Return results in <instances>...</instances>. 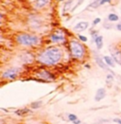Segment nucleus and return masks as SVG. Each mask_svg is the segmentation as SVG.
<instances>
[{
	"mask_svg": "<svg viewBox=\"0 0 121 124\" xmlns=\"http://www.w3.org/2000/svg\"><path fill=\"white\" fill-rule=\"evenodd\" d=\"M63 58V51L60 46H48L37 55L36 60L37 62L45 65V66H54L57 65Z\"/></svg>",
	"mask_w": 121,
	"mask_h": 124,
	"instance_id": "f257e3e1",
	"label": "nucleus"
},
{
	"mask_svg": "<svg viewBox=\"0 0 121 124\" xmlns=\"http://www.w3.org/2000/svg\"><path fill=\"white\" fill-rule=\"evenodd\" d=\"M41 37L35 35L33 33L28 32H21L15 36V42L22 46L25 47H33L37 46L41 44Z\"/></svg>",
	"mask_w": 121,
	"mask_h": 124,
	"instance_id": "f03ea898",
	"label": "nucleus"
},
{
	"mask_svg": "<svg viewBox=\"0 0 121 124\" xmlns=\"http://www.w3.org/2000/svg\"><path fill=\"white\" fill-rule=\"evenodd\" d=\"M68 46H69V51H70L71 56L74 59L79 60V61L84 59V57L86 55V49H85V46L81 42L76 40V39H72L69 41Z\"/></svg>",
	"mask_w": 121,
	"mask_h": 124,
	"instance_id": "7ed1b4c3",
	"label": "nucleus"
},
{
	"mask_svg": "<svg viewBox=\"0 0 121 124\" xmlns=\"http://www.w3.org/2000/svg\"><path fill=\"white\" fill-rule=\"evenodd\" d=\"M21 72V69L18 67H10L6 69L4 72L2 73V79L3 80H15L19 76Z\"/></svg>",
	"mask_w": 121,
	"mask_h": 124,
	"instance_id": "20e7f679",
	"label": "nucleus"
},
{
	"mask_svg": "<svg viewBox=\"0 0 121 124\" xmlns=\"http://www.w3.org/2000/svg\"><path fill=\"white\" fill-rule=\"evenodd\" d=\"M49 40L53 44H63L66 41V36L63 31L58 30L49 35Z\"/></svg>",
	"mask_w": 121,
	"mask_h": 124,
	"instance_id": "39448f33",
	"label": "nucleus"
},
{
	"mask_svg": "<svg viewBox=\"0 0 121 124\" xmlns=\"http://www.w3.org/2000/svg\"><path fill=\"white\" fill-rule=\"evenodd\" d=\"M37 77L43 80V81H53L55 79V76L53 73H51L49 70L47 69H45V68H42L40 70L37 71Z\"/></svg>",
	"mask_w": 121,
	"mask_h": 124,
	"instance_id": "423d86ee",
	"label": "nucleus"
},
{
	"mask_svg": "<svg viewBox=\"0 0 121 124\" xmlns=\"http://www.w3.org/2000/svg\"><path fill=\"white\" fill-rule=\"evenodd\" d=\"M29 24L30 27L32 30H39L43 26V20L37 15H31L29 19Z\"/></svg>",
	"mask_w": 121,
	"mask_h": 124,
	"instance_id": "0eeeda50",
	"label": "nucleus"
},
{
	"mask_svg": "<svg viewBox=\"0 0 121 124\" xmlns=\"http://www.w3.org/2000/svg\"><path fill=\"white\" fill-rule=\"evenodd\" d=\"M30 2L35 10H42L49 4V0H30Z\"/></svg>",
	"mask_w": 121,
	"mask_h": 124,
	"instance_id": "6e6552de",
	"label": "nucleus"
},
{
	"mask_svg": "<svg viewBox=\"0 0 121 124\" xmlns=\"http://www.w3.org/2000/svg\"><path fill=\"white\" fill-rule=\"evenodd\" d=\"M110 52L115 63L121 65V50L116 47H110Z\"/></svg>",
	"mask_w": 121,
	"mask_h": 124,
	"instance_id": "1a4fd4ad",
	"label": "nucleus"
},
{
	"mask_svg": "<svg viewBox=\"0 0 121 124\" xmlns=\"http://www.w3.org/2000/svg\"><path fill=\"white\" fill-rule=\"evenodd\" d=\"M88 28H89V23L87 21H81L75 25L74 31L76 32H82V31H86Z\"/></svg>",
	"mask_w": 121,
	"mask_h": 124,
	"instance_id": "9d476101",
	"label": "nucleus"
},
{
	"mask_svg": "<svg viewBox=\"0 0 121 124\" xmlns=\"http://www.w3.org/2000/svg\"><path fill=\"white\" fill-rule=\"evenodd\" d=\"M95 61H96L97 64H98V65L100 68H102L103 70H107V71L111 72V74H113L112 70L109 68V66L106 64V62H104L103 58H101V57H99V56H95Z\"/></svg>",
	"mask_w": 121,
	"mask_h": 124,
	"instance_id": "9b49d317",
	"label": "nucleus"
},
{
	"mask_svg": "<svg viewBox=\"0 0 121 124\" xmlns=\"http://www.w3.org/2000/svg\"><path fill=\"white\" fill-rule=\"evenodd\" d=\"M106 89L101 87V88H98L96 92V95H95V101H102L105 97H106Z\"/></svg>",
	"mask_w": 121,
	"mask_h": 124,
	"instance_id": "f8f14e48",
	"label": "nucleus"
},
{
	"mask_svg": "<svg viewBox=\"0 0 121 124\" xmlns=\"http://www.w3.org/2000/svg\"><path fill=\"white\" fill-rule=\"evenodd\" d=\"M103 60L109 67H114L115 66V62H114V60L113 59L112 56H103Z\"/></svg>",
	"mask_w": 121,
	"mask_h": 124,
	"instance_id": "ddd939ff",
	"label": "nucleus"
},
{
	"mask_svg": "<svg viewBox=\"0 0 121 124\" xmlns=\"http://www.w3.org/2000/svg\"><path fill=\"white\" fill-rule=\"evenodd\" d=\"M94 41H95V44H96V46H97V48H98V50L103 47V36L98 35Z\"/></svg>",
	"mask_w": 121,
	"mask_h": 124,
	"instance_id": "4468645a",
	"label": "nucleus"
},
{
	"mask_svg": "<svg viewBox=\"0 0 121 124\" xmlns=\"http://www.w3.org/2000/svg\"><path fill=\"white\" fill-rule=\"evenodd\" d=\"M119 20V16L116 14V13H110L109 15H108V21L109 22H117V21Z\"/></svg>",
	"mask_w": 121,
	"mask_h": 124,
	"instance_id": "2eb2a0df",
	"label": "nucleus"
},
{
	"mask_svg": "<svg viewBox=\"0 0 121 124\" xmlns=\"http://www.w3.org/2000/svg\"><path fill=\"white\" fill-rule=\"evenodd\" d=\"M113 76L114 75H113V74H108L106 76V83H107L108 87H111L113 83Z\"/></svg>",
	"mask_w": 121,
	"mask_h": 124,
	"instance_id": "dca6fc26",
	"label": "nucleus"
},
{
	"mask_svg": "<svg viewBox=\"0 0 121 124\" xmlns=\"http://www.w3.org/2000/svg\"><path fill=\"white\" fill-rule=\"evenodd\" d=\"M73 1H74V0H68V1L64 4V6H63V11H64V12H66V11H68V10H70Z\"/></svg>",
	"mask_w": 121,
	"mask_h": 124,
	"instance_id": "f3484780",
	"label": "nucleus"
},
{
	"mask_svg": "<svg viewBox=\"0 0 121 124\" xmlns=\"http://www.w3.org/2000/svg\"><path fill=\"white\" fill-rule=\"evenodd\" d=\"M42 106V101H34L30 104V108L32 109H38Z\"/></svg>",
	"mask_w": 121,
	"mask_h": 124,
	"instance_id": "a211bd4d",
	"label": "nucleus"
},
{
	"mask_svg": "<svg viewBox=\"0 0 121 124\" xmlns=\"http://www.w3.org/2000/svg\"><path fill=\"white\" fill-rule=\"evenodd\" d=\"M99 3H100V0H95L93 3H91V5L89 6V8L96 9V8H98V6H100V5H99Z\"/></svg>",
	"mask_w": 121,
	"mask_h": 124,
	"instance_id": "6ab92c4d",
	"label": "nucleus"
},
{
	"mask_svg": "<svg viewBox=\"0 0 121 124\" xmlns=\"http://www.w3.org/2000/svg\"><path fill=\"white\" fill-rule=\"evenodd\" d=\"M29 112H30V110L27 109V108H25V109H23V110H18V111H16L15 114L19 115V116H23V115L27 114V113H29Z\"/></svg>",
	"mask_w": 121,
	"mask_h": 124,
	"instance_id": "aec40b11",
	"label": "nucleus"
},
{
	"mask_svg": "<svg viewBox=\"0 0 121 124\" xmlns=\"http://www.w3.org/2000/svg\"><path fill=\"white\" fill-rule=\"evenodd\" d=\"M76 119H78V116H77V115L75 114H68V120L71 121V122H74Z\"/></svg>",
	"mask_w": 121,
	"mask_h": 124,
	"instance_id": "412c9836",
	"label": "nucleus"
},
{
	"mask_svg": "<svg viewBox=\"0 0 121 124\" xmlns=\"http://www.w3.org/2000/svg\"><path fill=\"white\" fill-rule=\"evenodd\" d=\"M83 2H84V0H78V2L76 3V5H75V6H74V7L72 8L71 11H74V10H76V9H78V8H79V7L81 6V5L82 4V3H83Z\"/></svg>",
	"mask_w": 121,
	"mask_h": 124,
	"instance_id": "4be33fe9",
	"label": "nucleus"
},
{
	"mask_svg": "<svg viewBox=\"0 0 121 124\" xmlns=\"http://www.w3.org/2000/svg\"><path fill=\"white\" fill-rule=\"evenodd\" d=\"M78 38L80 39V41L83 42V43H86V42L88 41L87 37H86V36H84V35H81V34H79V35H78Z\"/></svg>",
	"mask_w": 121,
	"mask_h": 124,
	"instance_id": "5701e85b",
	"label": "nucleus"
},
{
	"mask_svg": "<svg viewBox=\"0 0 121 124\" xmlns=\"http://www.w3.org/2000/svg\"><path fill=\"white\" fill-rule=\"evenodd\" d=\"M100 22H101V19L99 18V17H98V18H95V19H94V21H93V25H94V26H96V25L99 24Z\"/></svg>",
	"mask_w": 121,
	"mask_h": 124,
	"instance_id": "b1692460",
	"label": "nucleus"
},
{
	"mask_svg": "<svg viewBox=\"0 0 121 124\" xmlns=\"http://www.w3.org/2000/svg\"><path fill=\"white\" fill-rule=\"evenodd\" d=\"M112 0H100V3H99V5L102 6V5H104V4H106V3H110Z\"/></svg>",
	"mask_w": 121,
	"mask_h": 124,
	"instance_id": "393cba45",
	"label": "nucleus"
},
{
	"mask_svg": "<svg viewBox=\"0 0 121 124\" xmlns=\"http://www.w3.org/2000/svg\"><path fill=\"white\" fill-rule=\"evenodd\" d=\"M113 122H115V123L121 124V118H113Z\"/></svg>",
	"mask_w": 121,
	"mask_h": 124,
	"instance_id": "a878e982",
	"label": "nucleus"
},
{
	"mask_svg": "<svg viewBox=\"0 0 121 124\" xmlns=\"http://www.w3.org/2000/svg\"><path fill=\"white\" fill-rule=\"evenodd\" d=\"M116 30L121 31V23H118V24L116 25Z\"/></svg>",
	"mask_w": 121,
	"mask_h": 124,
	"instance_id": "bb28decb",
	"label": "nucleus"
},
{
	"mask_svg": "<svg viewBox=\"0 0 121 124\" xmlns=\"http://www.w3.org/2000/svg\"><path fill=\"white\" fill-rule=\"evenodd\" d=\"M72 123H73V124H81V120H80V119L78 118V119H76V120H75L74 122H72Z\"/></svg>",
	"mask_w": 121,
	"mask_h": 124,
	"instance_id": "cd10ccee",
	"label": "nucleus"
},
{
	"mask_svg": "<svg viewBox=\"0 0 121 124\" xmlns=\"http://www.w3.org/2000/svg\"><path fill=\"white\" fill-rule=\"evenodd\" d=\"M60 1H62V0H60Z\"/></svg>",
	"mask_w": 121,
	"mask_h": 124,
	"instance_id": "c85d7f7f",
	"label": "nucleus"
}]
</instances>
